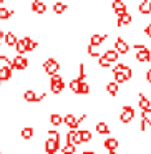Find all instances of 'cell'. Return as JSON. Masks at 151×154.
<instances>
[{
  "label": "cell",
  "mask_w": 151,
  "mask_h": 154,
  "mask_svg": "<svg viewBox=\"0 0 151 154\" xmlns=\"http://www.w3.org/2000/svg\"><path fill=\"white\" fill-rule=\"evenodd\" d=\"M15 50H17L18 55H22V53L27 51V48H25V45H24V42H22V40H17V43H15Z\"/></svg>",
  "instance_id": "cell-32"
},
{
  "label": "cell",
  "mask_w": 151,
  "mask_h": 154,
  "mask_svg": "<svg viewBox=\"0 0 151 154\" xmlns=\"http://www.w3.org/2000/svg\"><path fill=\"white\" fill-rule=\"evenodd\" d=\"M2 40H4V32L0 30V43H2Z\"/></svg>",
  "instance_id": "cell-41"
},
{
  "label": "cell",
  "mask_w": 151,
  "mask_h": 154,
  "mask_svg": "<svg viewBox=\"0 0 151 154\" xmlns=\"http://www.w3.org/2000/svg\"><path fill=\"white\" fill-rule=\"evenodd\" d=\"M98 65H100L101 68H108L111 63H110V61H108L106 58L103 57V55H100V57H98Z\"/></svg>",
  "instance_id": "cell-35"
},
{
  "label": "cell",
  "mask_w": 151,
  "mask_h": 154,
  "mask_svg": "<svg viewBox=\"0 0 151 154\" xmlns=\"http://www.w3.org/2000/svg\"><path fill=\"white\" fill-rule=\"evenodd\" d=\"M50 123L53 124V126H58V124H61V123H63V118H61L60 114L53 113V114H50Z\"/></svg>",
  "instance_id": "cell-27"
},
{
  "label": "cell",
  "mask_w": 151,
  "mask_h": 154,
  "mask_svg": "<svg viewBox=\"0 0 151 154\" xmlns=\"http://www.w3.org/2000/svg\"><path fill=\"white\" fill-rule=\"evenodd\" d=\"M80 137H81V143H87V141L91 139V133L88 129H83V131H80Z\"/></svg>",
  "instance_id": "cell-34"
},
{
  "label": "cell",
  "mask_w": 151,
  "mask_h": 154,
  "mask_svg": "<svg viewBox=\"0 0 151 154\" xmlns=\"http://www.w3.org/2000/svg\"><path fill=\"white\" fill-rule=\"evenodd\" d=\"M80 143H81L80 131H78V129H70V131H68V133H67V144H71V146L77 147Z\"/></svg>",
  "instance_id": "cell-5"
},
{
  "label": "cell",
  "mask_w": 151,
  "mask_h": 154,
  "mask_svg": "<svg viewBox=\"0 0 151 154\" xmlns=\"http://www.w3.org/2000/svg\"><path fill=\"white\" fill-rule=\"evenodd\" d=\"M115 83L116 85H120V83H124V81H128L126 78H124V75L121 73V71H115Z\"/></svg>",
  "instance_id": "cell-30"
},
{
  "label": "cell",
  "mask_w": 151,
  "mask_h": 154,
  "mask_svg": "<svg viewBox=\"0 0 151 154\" xmlns=\"http://www.w3.org/2000/svg\"><path fill=\"white\" fill-rule=\"evenodd\" d=\"M22 42H24V45H25V48H27V51H32V50H35V48L38 47V43L35 40H32L30 37H24L22 38Z\"/></svg>",
  "instance_id": "cell-16"
},
{
  "label": "cell",
  "mask_w": 151,
  "mask_h": 154,
  "mask_svg": "<svg viewBox=\"0 0 151 154\" xmlns=\"http://www.w3.org/2000/svg\"><path fill=\"white\" fill-rule=\"evenodd\" d=\"M106 91L111 94V96H116V93H118V85L115 83V81H110V83L106 85Z\"/></svg>",
  "instance_id": "cell-23"
},
{
  "label": "cell",
  "mask_w": 151,
  "mask_h": 154,
  "mask_svg": "<svg viewBox=\"0 0 151 154\" xmlns=\"http://www.w3.org/2000/svg\"><path fill=\"white\" fill-rule=\"evenodd\" d=\"M133 118H134V109H133V108H131V106H123L121 114H120L121 123H130Z\"/></svg>",
  "instance_id": "cell-7"
},
{
  "label": "cell",
  "mask_w": 151,
  "mask_h": 154,
  "mask_svg": "<svg viewBox=\"0 0 151 154\" xmlns=\"http://www.w3.org/2000/svg\"><path fill=\"white\" fill-rule=\"evenodd\" d=\"M0 154H2V152H0Z\"/></svg>",
  "instance_id": "cell-46"
},
{
  "label": "cell",
  "mask_w": 151,
  "mask_h": 154,
  "mask_svg": "<svg viewBox=\"0 0 151 154\" xmlns=\"http://www.w3.org/2000/svg\"><path fill=\"white\" fill-rule=\"evenodd\" d=\"M83 154H96V152H95V151H85Z\"/></svg>",
  "instance_id": "cell-42"
},
{
  "label": "cell",
  "mask_w": 151,
  "mask_h": 154,
  "mask_svg": "<svg viewBox=\"0 0 151 154\" xmlns=\"http://www.w3.org/2000/svg\"><path fill=\"white\" fill-rule=\"evenodd\" d=\"M60 149V134L57 131H48V139L45 141V152L47 154H57Z\"/></svg>",
  "instance_id": "cell-1"
},
{
  "label": "cell",
  "mask_w": 151,
  "mask_h": 154,
  "mask_svg": "<svg viewBox=\"0 0 151 154\" xmlns=\"http://www.w3.org/2000/svg\"><path fill=\"white\" fill-rule=\"evenodd\" d=\"M105 38H106V35H98V33H95L93 37H91V40H90V43H88V47H93V48L100 47V45L105 42Z\"/></svg>",
  "instance_id": "cell-12"
},
{
  "label": "cell",
  "mask_w": 151,
  "mask_h": 154,
  "mask_svg": "<svg viewBox=\"0 0 151 154\" xmlns=\"http://www.w3.org/2000/svg\"><path fill=\"white\" fill-rule=\"evenodd\" d=\"M50 88H52V93H55V94L61 93V91H63V88H65L63 78H61V80H58V81H50Z\"/></svg>",
  "instance_id": "cell-13"
},
{
  "label": "cell",
  "mask_w": 151,
  "mask_h": 154,
  "mask_svg": "<svg viewBox=\"0 0 151 154\" xmlns=\"http://www.w3.org/2000/svg\"><path fill=\"white\" fill-rule=\"evenodd\" d=\"M146 124L151 126V108L146 111H141V131L146 128Z\"/></svg>",
  "instance_id": "cell-11"
},
{
  "label": "cell",
  "mask_w": 151,
  "mask_h": 154,
  "mask_svg": "<svg viewBox=\"0 0 151 154\" xmlns=\"http://www.w3.org/2000/svg\"><path fill=\"white\" fill-rule=\"evenodd\" d=\"M53 10H55V14H63V12L67 10V5L61 4V2H55V4H53Z\"/></svg>",
  "instance_id": "cell-29"
},
{
  "label": "cell",
  "mask_w": 151,
  "mask_h": 154,
  "mask_svg": "<svg viewBox=\"0 0 151 154\" xmlns=\"http://www.w3.org/2000/svg\"><path fill=\"white\" fill-rule=\"evenodd\" d=\"M115 71H121V73L124 75V78H126V80H130V78H131V75H133L131 68H130V66H126V65H123V63H118L116 66L113 68V73H115Z\"/></svg>",
  "instance_id": "cell-10"
},
{
  "label": "cell",
  "mask_w": 151,
  "mask_h": 154,
  "mask_svg": "<svg viewBox=\"0 0 151 154\" xmlns=\"http://www.w3.org/2000/svg\"><path fill=\"white\" fill-rule=\"evenodd\" d=\"M70 90L73 91V93H78V91H80V83H78L77 80H71L70 81Z\"/></svg>",
  "instance_id": "cell-37"
},
{
  "label": "cell",
  "mask_w": 151,
  "mask_h": 154,
  "mask_svg": "<svg viewBox=\"0 0 151 154\" xmlns=\"http://www.w3.org/2000/svg\"><path fill=\"white\" fill-rule=\"evenodd\" d=\"M108 154H116V152H108Z\"/></svg>",
  "instance_id": "cell-43"
},
{
  "label": "cell",
  "mask_w": 151,
  "mask_h": 154,
  "mask_svg": "<svg viewBox=\"0 0 151 154\" xmlns=\"http://www.w3.org/2000/svg\"><path fill=\"white\" fill-rule=\"evenodd\" d=\"M83 119H87V114H83V116L78 118V119L73 116V114H67V116L63 118V123L68 124V126H70V129H78V124H80Z\"/></svg>",
  "instance_id": "cell-4"
},
{
  "label": "cell",
  "mask_w": 151,
  "mask_h": 154,
  "mask_svg": "<svg viewBox=\"0 0 151 154\" xmlns=\"http://www.w3.org/2000/svg\"><path fill=\"white\" fill-rule=\"evenodd\" d=\"M105 147H106L110 152H116V147H118V139H115V137H108L106 141H105Z\"/></svg>",
  "instance_id": "cell-15"
},
{
  "label": "cell",
  "mask_w": 151,
  "mask_h": 154,
  "mask_svg": "<svg viewBox=\"0 0 151 154\" xmlns=\"http://www.w3.org/2000/svg\"><path fill=\"white\" fill-rule=\"evenodd\" d=\"M103 57L106 58V60L110 61V63H111V61H116V60H118V53H116V50H108L106 53L103 55Z\"/></svg>",
  "instance_id": "cell-24"
},
{
  "label": "cell",
  "mask_w": 151,
  "mask_h": 154,
  "mask_svg": "<svg viewBox=\"0 0 151 154\" xmlns=\"http://www.w3.org/2000/svg\"><path fill=\"white\" fill-rule=\"evenodd\" d=\"M146 33H148V37H151V23L146 27Z\"/></svg>",
  "instance_id": "cell-40"
},
{
  "label": "cell",
  "mask_w": 151,
  "mask_h": 154,
  "mask_svg": "<svg viewBox=\"0 0 151 154\" xmlns=\"http://www.w3.org/2000/svg\"><path fill=\"white\" fill-rule=\"evenodd\" d=\"M146 80H148V81H149V83H151V68H149V70H148V73H146Z\"/></svg>",
  "instance_id": "cell-39"
},
{
  "label": "cell",
  "mask_w": 151,
  "mask_h": 154,
  "mask_svg": "<svg viewBox=\"0 0 151 154\" xmlns=\"http://www.w3.org/2000/svg\"><path fill=\"white\" fill-rule=\"evenodd\" d=\"M96 131H98L100 134H108V133H110V128H108L106 123L100 121V123H96Z\"/></svg>",
  "instance_id": "cell-22"
},
{
  "label": "cell",
  "mask_w": 151,
  "mask_h": 154,
  "mask_svg": "<svg viewBox=\"0 0 151 154\" xmlns=\"http://www.w3.org/2000/svg\"><path fill=\"white\" fill-rule=\"evenodd\" d=\"M88 93H90V85H88L87 81L80 83V91H78V94H88Z\"/></svg>",
  "instance_id": "cell-33"
},
{
  "label": "cell",
  "mask_w": 151,
  "mask_h": 154,
  "mask_svg": "<svg viewBox=\"0 0 151 154\" xmlns=\"http://www.w3.org/2000/svg\"><path fill=\"white\" fill-rule=\"evenodd\" d=\"M32 10H33L35 14H45V12H47V5H45L42 0H35L33 4H32Z\"/></svg>",
  "instance_id": "cell-14"
},
{
  "label": "cell",
  "mask_w": 151,
  "mask_h": 154,
  "mask_svg": "<svg viewBox=\"0 0 151 154\" xmlns=\"http://www.w3.org/2000/svg\"><path fill=\"white\" fill-rule=\"evenodd\" d=\"M138 104H140L141 111H146V109H149V106H151L149 100H148V98L144 96L143 93H140V101H138Z\"/></svg>",
  "instance_id": "cell-18"
},
{
  "label": "cell",
  "mask_w": 151,
  "mask_h": 154,
  "mask_svg": "<svg viewBox=\"0 0 151 154\" xmlns=\"http://www.w3.org/2000/svg\"><path fill=\"white\" fill-rule=\"evenodd\" d=\"M58 80H61V76H60V75H53L50 81H58Z\"/></svg>",
  "instance_id": "cell-38"
},
{
  "label": "cell",
  "mask_w": 151,
  "mask_h": 154,
  "mask_svg": "<svg viewBox=\"0 0 151 154\" xmlns=\"http://www.w3.org/2000/svg\"><path fill=\"white\" fill-rule=\"evenodd\" d=\"M78 70H80V75H78V78H75V80H77L78 83H83L85 78H87V73H85V66H83V65H80V66H78Z\"/></svg>",
  "instance_id": "cell-31"
},
{
  "label": "cell",
  "mask_w": 151,
  "mask_h": 154,
  "mask_svg": "<svg viewBox=\"0 0 151 154\" xmlns=\"http://www.w3.org/2000/svg\"><path fill=\"white\" fill-rule=\"evenodd\" d=\"M61 154H75V146L67 144V146L61 147Z\"/></svg>",
  "instance_id": "cell-36"
},
{
  "label": "cell",
  "mask_w": 151,
  "mask_h": 154,
  "mask_svg": "<svg viewBox=\"0 0 151 154\" xmlns=\"http://www.w3.org/2000/svg\"><path fill=\"white\" fill-rule=\"evenodd\" d=\"M131 23V15L130 14H124L123 17L118 18V27H123V25H128Z\"/></svg>",
  "instance_id": "cell-26"
},
{
  "label": "cell",
  "mask_w": 151,
  "mask_h": 154,
  "mask_svg": "<svg viewBox=\"0 0 151 154\" xmlns=\"http://www.w3.org/2000/svg\"><path fill=\"white\" fill-rule=\"evenodd\" d=\"M5 43L8 45V47H15V43H17V38H15V35L12 33V32H7V33H4V40Z\"/></svg>",
  "instance_id": "cell-17"
},
{
  "label": "cell",
  "mask_w": 151,
  "mask_h": 154,
  "mask_svg": "<svg viewBox=\"0 0 151 154\" xmlns=\"http://www.w3.org/2000/svg\"><path fill=\"white\" fill-rule=\"evenodd\" d=\"M111 7H113V10H115V14H116L118 18L123 17V15L126 14V5H124L121 0H115L113 4H111Z\"/></svg>",
  "instance_id": "cell-8"
},
{
  "label": "cell",
  "mask_w": 151,
  "mask_h": 154,
  "mask_svg": "<svg viewBox=\"0 0 151 154\" xmlns=\"http://www.w3.org/2000/svg\"><path fill=\"white\" fill-rule=\"evenodd\" d=\"M12 14H14V10H10V8H5V7L0 8V18H2V20H7V18H10Z\"/></svg>",
  "instance_id": "cell-25"
},
{
  "label": "cell",
  "mask_w": 151,
  "mask_h": 154,
  "mask_svg": "<svg viewBox=\"0 0 151 154\" xmlns=\"http://www.w3.org/2000/svg\"><path fill=\"white\" fill-rule=\"evenodd\" d=\"M12 78V70L10 68H0V81L10 80Z\"/></svg>",
  "instance_id": "cell-21"
},
{
  "label": "cell",
  "mask_w": 151,
  "mask_h": 154,
  "mask_svg": "<svg viewBox=\"0 0 151 154\" xmlns=\"http://www.w3.org/2000/svg\"><path fill=\"white\" fill-rule=\"evenodd\" d=\"M22 137H24V139H30L32 136H33V128H24V129H22Z\"/></svg>",
  "instance_id": "cell-28"
},
{
  "label": "cell",
  "mask_w": 151,
  "mask_h": 154,
  "mask_svg": "<svg viewBox=\"0 0 151 154\" xmlns=\"http://www.w3.org/2000/svg\"><path fill=\"white\" fill-rule=\"evenodd\" d=\"M134 48H136V60L138 61H149L151 60V53H149V50H148L144 45H140V43H136L134 45Z\"/></svg>",
  "instance_id": "cell-2"
},
{
  "label": "cell",
  "mask_w": 151,
  "mask_h": 154,
  "mask_svg": "<svg viewBox=\"0 0 151 154\" xmlns=\"http://www.w3.org/2000/svg\"><path fill=\"white\" fill-rule=\"evenodd\" d=\"M24 98H25V101H28V103H37V94H35L33 90H27L24 93Z\"/></svg>",
  "instance_id": "cell-20"
},
{
  "label": "cell",
  "mask_w": 151,
  "mask_h": 154,
  "mask_svg": "<svg viewBox=\"0 0 151 154\" xmlns=\"http://www.w3.org/2000/svg\"><path fill=\"white\" fill-rule=\"evenodd\" d=\"M43 70H45V73H48V75H52V76H53V75H58L60 65H58L53 58H48V60L43 63Z\"/></svg>",
  "instance_id": "cell-3"
},
{
  "label": "cell",
  "mask_w": 151,
  "mask_h": 154,
  "mask_svg": "<svg viewBox=\"0 0 151 154\" xmlns=\"http://www.w3.org/2000/svg\"><path fill=\"white\" fill-rule=\"evenodd\" d=\"M75 154H77V152H75Z\"/></svg>",
  "instance_id": "cell-45"
},
{
  "label": "cell",
  "mask_w": 151,
  "mask_h": 154,
  "mask_svg": "<svg viewBox=\"0 0 151 154\" xmlns=\"http://www.w3.org/2000/svg\"><path fill=\"white\" fill-rule=\"evenodd\" d=\"M12 66H14L15 70H25V68L28 66V60L24 55H17V57L12 60Z\"/></svg>",
  "instance_id": "cell-6"
},
{
  "label": "cell",
  "mask_w": 151,
  "mask_h": 154,
  "mask_svg": "<svg viewBox=\"0 0 151 154\" xmlns=\"http://www.w3.org/2000/svg\"><path fill=\"white\" fill-rule=\"evenodd\" d=\"M0 83H2V81H0Z\"/></svg>",
  "instance_id": "cell-44"
},
{
  "label": "cell",
  "mask_w": 151,
  "mask_h": 154,
  "mask_svg": "<svg viewBox=\"0 0 151 154\" xmlns=\"http://www.w3.org/2000/svg\"><path fill=\"white\" fill-rule=\"evenodd\" d=\"M138 10L141 12V14H151V0H143L140 4V7H138Z\"/></svg>",
  "instance_id": "cell-19"
},
{
  "label": "cell",
  "mask_w": 151,
  "mask_h": 154,
  "mask_svg": "<svg viewBox=\"0 0 151 154\" xmlns=\"http://www.w3.org/2000/svg\"><path fill=\"white\" fill-rule=\"evenodd\" d=\"M115 50H116L118 55L120 53H128V51H130V45H128L123 38H116V42H115Z\"/></svg>",
  "instance_id": "cell-9"
}]
</instances>
